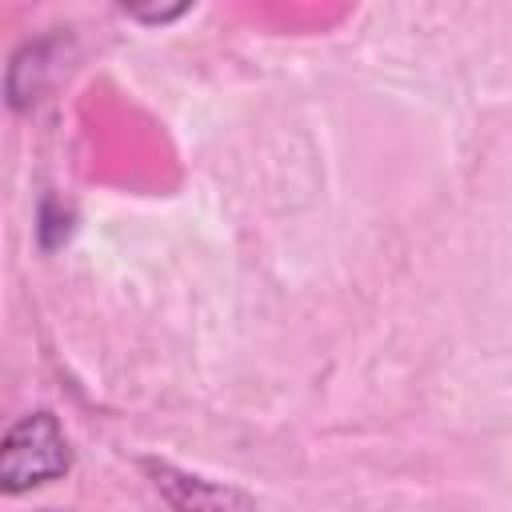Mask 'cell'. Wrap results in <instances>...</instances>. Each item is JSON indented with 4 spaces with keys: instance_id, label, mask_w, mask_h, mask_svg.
Listing matches in <instances>:
<instances>
[{
    "instance_id": "obj_1",
    "label": "cell",
    "mask_w": 512,
    "mask_h": 512,
    "mask_svg": "<svg viewBox=\"0 0 512 512\" xmlns=\"http://www.w3.org/2000/svg\"><path fill=\"white\" fill-rule=\"evenodd\" d=\"M72 468V444L56 412L40 408L20 416L0 440V492L20 496L36 484L60 480Z\"/></svg>"
},
{
    "instance_id": "obj_2",
    "label": "cell",
    "mask_w": 512,
    "mask_h": 512,
    "mask_svg": "<svg viewBox=\"0 0 512 512\" xmlns=\"http://www.w3.org/2000/svg\"><path fill=\"white\" fill-rule=\"evenodd\" d=\"M140 468L152 476L156 492L168 500V508L176 512H256V500L232 484L184 472L168 460H140Z\"/></svg>"
},
{
    "instance_id": "obj_3",
    "label": "cell",
    "mask_w": 512,
    "mask_h": 512,
    "mask_svg": "<svg viewBox=\"0 0 512 512\" xmlns=\"http://www.w3.org/2000/svg\"><path fill=\"white\" fill-rule=\"evenodd\" d=\"M188 8H192V4H124V12H128L132 20H140V24H172V20H180Z\"/></svg>"
}]
</instances>
